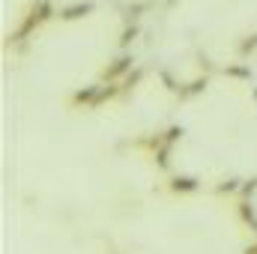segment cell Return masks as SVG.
I'll return each mask as SVG.
<instances>
[{
    "label": "cell",
    "mask_w": 257,
    "mask_h": 254,
    "mask_svg": "<svg viewBox=\"0 0 257 254\" xmlns=\"http://www.w3.org/2000/svg\"><path fill=\"white\" fill-rule=\"evenodd\" d=\"M54 15V6H51V0H36L27 12H24V18H21V24H18V30L9 36V42H21V39H27L36 27H42L48 18Z\"/></svg>",
    "instance_id": "1"
},
{
    "label": "cell",
    "mask_w": 257,
    "mask_h": 254,
    "mask_svg": "<svg viewBox=\"0 0 257 254\" xmlns=\"http://www.w3.org/2000/svg\"><path fill=\"white\" fill-rule=\"evenodd\" d=\"M132 63H135V57H132V54H117L111 63L102 69V81H108V84L123 81L128 72H132Z\"/></svg>",
    "instance_id": "2"
},
{
    "label": "cell",
    "mask_w": 257,
    "mask_h": 254,
    "mask_svg": "<svg viewBox=\"0 0 257 254\" xmlns=\"http://www.w3.org/2000/svg\"><path fill=\"white\" fill-rule=\"evenodd\" d=\"M72 105H75V108H99V105H102V84L81 87V90L72 96Z\"/></svg>",
    "instance_id": "3"
},
{
    "label": "cell",
    "mask_w": 257,
    "mask_h": 254,
    "mask_svg": "<svg viewBox=\"0 0 257 254\" xmlns=\"http://www.w3.org/2000/svg\"><path fill=\"white\" fill-rule=\"evenodd\" d=\"M90 12H93V3H90V0H75V3L63 6L57 15H60V21H78V18H84V15H90Z\"/></svg>",
    "instance_id": "4"
},
{
    "label": "cell",
    "mask_w": 257,
    "mask_h": 254,
    "mask_svg": "<svg viewBox=\"0 0 257 254\" xmlns=\"http://www.w3.org/2000/svg\"><path fill=\"white\" fill-rule=\"evenodd\" d=\"M168 189L174 191V194H192V191H197V189H200V183H197L194 177H186V174H177V177H171Z\"/></svg>",
    "instance_id": "5"
},
{
    "label": "cell",
    "mask_w": 257,
    "mask_h": 254,
    "mask_svg": "<svg viewBox=\"0 0 257 254\" xmlns=\"http://www.w3.org/2000/svg\"><path fill=\"white\" fill-rule=\"evenodd\" d=\"M206 84H209V78L203 75V78H194L192 84H183L177 93H180V99H192V96H197V93H203V90H206Z\"/></svg>",
    "instance_id": "6"
},
{
    "label": "cell",
    "mask_w": 257,
    "mask_h": 254,
    "mask_svg": "<svg viewBox=\"0 0 257 254\" xmlns=\"http://www.w3.org/2000/svg\"><path fill=\"white\" fill-rule=\"evenodd\" d=\"M236 209H239V218H242L251 230H257V215H254V209H251V203H248V197H242Z\"/></svg>",
    "instance_id": "7"
},
{
    "label": "cell",
    "mask_w": 257,
    "mask_h": 254,
    "mask_svg": "<svg viewBox=\"0 0 257 254\" xmlns=\"http://www.w3.org/2000/svg\"><path fill=\"white\" fill-rule=\"evenodd\" d=\"M242 189V180H236V177H230V180H221L218 183V194H233V191H239Z\"/></svg>",
    "instance_id": "8"
},
{
    "label": "cell",
    "mask_w": 257,
    "mask_h": 254,
    "mask_svg": "<svg viewBox=\"0 0 257 254\" xmlns=\"http://www.w3.org/2000/svg\"><path fill=\"white\" fill-rule=\"evenodd\" d=\"M224 75L227 78H245V81H251V69L248 66H227Z\"/></svg>",
    "instance_id": "9"
},
{
    "label": "cell",
    "mask_w": 257,
    "mask_h": 254,
    "mask_svg": "<svg viewBox=\"0 0 257 254\" xmlns=\"http://www.w3.org/2000/svg\"><path fill=\"white\" fill-rule=\"evenodd\" d=\"M141 75H144V72H141V69H135V72H128L126 78H123V81H120V90H123V93H128V90H132V87H135V84H138V81H141Z\"/></svg>",
    "instance_id": "10"
},
{
    "label": "cell",
    "mask_w": 257,
    "mask_h": 254,
    "mask_svg": "<svg viewBox=\"0 0 257 254\" xmlns=\"http://www.w3.org/2000/svg\"><path fill=\"white\" fill-rule=\"evenodd\" d=\"M251 51H257V33H251V36H245V39L239 42V54H242V57H248Z\"/></svg>",
    "instance_id": "11"
},
{
    "label": "cell",
    "mask_w": 257,
    "mask_h": 254,
    "mask_svg": "<svg viewBox=\"0 0 257 254\" xmlns=\"http://www.w3.org/2000/svg\"><path fill=\"white\" fill-rule=\"evenodd\" d=\"M135 36H138V24L132 21V24H126V27H123V33H120V45L126 48V45L132 42V39H135Z\"/></svg>",
    "instance_id": "12"
},
{
    "label": "cell",
    "mask_w": 257,
    "mask_h": 254,
    "mask_svg": "<svg viewBox=\"0 0 257 254\" xmlns=\"http://www.w3.org/2000/svg\"><path fill=\"white\" fill-rule=\"evenodd\" d=\"M144 9H147V3H132V6H126V24H132Z\"/></svg>",
    "instance_id": "13"
},
{
    "label": "cell",
    "mask_w": 257,
    "mask_h": 254,
    "mask_svg": "<svg viewBox=\"0 0 257 254\" xmlns=\"http://www.w3.org/2000/svg\"><path fill=\"white\" fill-rule=\"evenodd\" d=\"M242 254H257V242H251V245H245V251Z\"/></svg>",
    "instance_id": "14"
},
{
    "label": "cell",
    "mask_w": 257,
    "mask_h": 254,
    "mask_svg": "<svg viewBox=\"0 0 257 254\" xmlns=\"http://www.w3.org/2000/svg\"><path fill=\"white\" fill-rule=\"evenodd\" d=\"M254 99H257V90H254Z\"/></svg>",
    "instance_id": "15"
}]
</instances>
